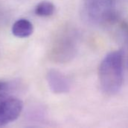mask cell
<instances>
[{"instance_id":"cell-1","label":"cell","mask_w":128,"mask_h":128,"mask_svg":"<svg viewBox=\"0 0 128 128\" xmlns=\"http://www.w3.org/2000/svg\"><path fill=\"white\" fill-rule=\"evenodd\" d=\"M123 61V51L116 50L108 53L100 64V86L103 92L107 95H115L122 89L124 79Z\"/></svg>"},{"instance_id":"cell-2","label":"cell","mask_w":128,"mask_h":128,"mask_svg":"<svg viewBox=\"0 0 128 128\" xmlns=\"http://www.w3.org/2000/svg\"><path fill=\"white\" fill-rule=\"evenodd\" d=\"M89 19L99 25L113 23L117 18L116 0H85Z\"/></svg>"},{"instance_id":"cell-3","label":"cell","mask_w":128,"mask_h":128,"mask_svg":"<svg viewBox=\"0 0 128 128\" xmlns=\"http://www.w3.org/2000/svg\"><path fill=\"white\" fill-rule=\"evenodd\" d=\"M72 33L65 32L54 43L52 50V59L58 62H66L76 54V40Z\"/></svg>"},{"instance_id":"cell-4","label":"cell","mask_w":128,"mask_h":128,"mask_svg":"<svg viewBox=\"0 0 128 128\" xmlns=\"http://www.w3.org/2000/svg\"><path fill=\"white\" fill-rule=\"evenodd\" d=\"M22 109L23 103L16 97L0 94V127L16 120Z\"/></svg>"},{"instance_id":"cell-5","label":"cell","mask_w":128,"mask_h":128,"mask_svg":"<svg viewBox=\"0 0 128 128\" xmlns=\"http://www.w3.org/2000/svg\"><path fill=\"white\" fill-rule=\"evenodd\" d=\"M46 81L51 91L58 95L68 93L70 91V82L66 75L58 70L52 69L46 75Z\"/></svg>"},{"instance_id":"cell-6","label":"cell","mask_w":128,"mask_h":128,"mask_svg":"<svg viewBox=\"0 0 128 128\" xmlns=\"http://www.w3.org/2000/svg\"><path fill=\"white\" fill-rule=\"evenodd\" d=\"M34 32V26L27 19H20L12 26V33L15 37L26 38L31 36Z\"/></svg>"},{"instance_id":"cell-7","label":"cell","mask_w":128,"mask_h":128,"mask_svg":"<svg viewBox=\"0 0 128 128\" xmlns=\"http://www.w3.org/2000/svg\"><path fill=\"white\" fill-rule=\"evenodd\" d=\"M34 12L39 17H48L54 14L55 12V6L50 1H42L35 7Z\"/></svg>"},{"instance_id":"cell-8","label":"cell","mask_w":128,"mask_h":128,"mask_svg":"<svg viewBox=\"0 0 128 128\" xmlns=\"http://www.w3.org/2000/svg\"><path fill=\"white\" fill-rule=\"evenodd\" d=\"M8 83L5 82H2L0 81V92H2L4 90H5L8 88Z\"/></svg>"}]
</instances>
